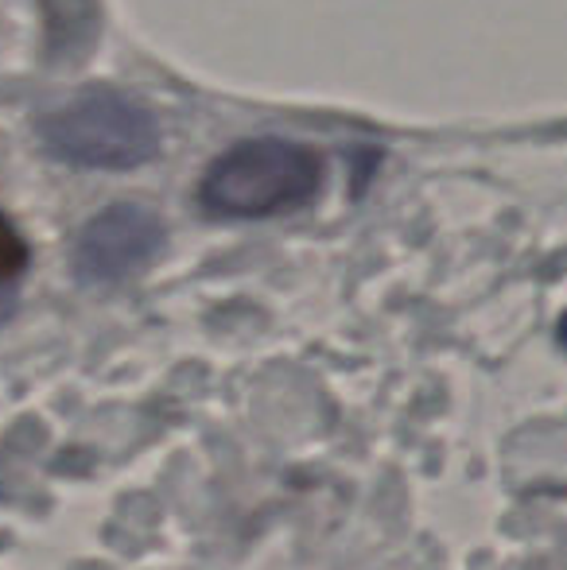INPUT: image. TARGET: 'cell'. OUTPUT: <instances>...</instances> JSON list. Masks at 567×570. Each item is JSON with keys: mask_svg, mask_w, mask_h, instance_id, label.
I'll return each mask as SVG.
<instances>
[{"mask_svg": "<svg viewBox=\"0 0 567 570\" xmlns=\"http://www.w3.org/2000/svg\"><path fill=\"white\" fill-rule=\"evenodd\" d=\"M39 140L55 159L90 171H129L159 151V125L148 106L121 94H86L39 117Z\"/></svg>", "mask_w": 567, "mask_h": 570, "instance_id": "cell-2", "label": "cell"}, {"mask_svg": "<svg viewBox=\"0 0 567 570\" xmlns=\"http://www.w3.org/2000/svg\"><path fill=\"white\" fill-rule=\"evenodd\" d=\"M323 187V156L307 144L261 136L229 148L198 183V203L218 218H273L307 206Z\"/></svg>", "mask_w": 567, "mask_h": 570, "instance_id": "cell-1", "label": "cell"}, {"mask_svg": "<svg viewBox=\"0 0 567 570\" xmlns=\"http://www.w3.org/2000/svg\"><path fill=\"white\" fill-rule=\"evenodd\" d=\"M16 311V292L12 287H4V279H0V323H8Z\"/></svg>", "mask_w": 567, "mask_h": 570, "instance_id": "cell-5", "label": "cell"}, {"mask_svg": "<svg viewBox=\"0 0 567 570\" xmlns=\"http://www.w3.org/2000/svg\"><path fill=\"white\" fill-rule=\"evenodd\" d=\"M28 268V245L23 237L16 233L12 222L0 214V279H12Z\"/></svg>", "mask_w": 567, "mask_h": 570, "instance_id": "cell-4", "label": "cell"}, {"mask_svg": "<svg viewBox=\"0 0 567 570\" xmlns=\"http://www.w3.org/2000/svg\"><path fill=\"white\" fill-rule=\"evenodd\" d=\"M556 334H560V345H567V315L560 318V331H556Z\"/></svg>", "mask_w": 567, "mask_h": 570, "instance_id": "cell-6", "label": "cell"}, {"mask_svg": "<svg viewBox=\"0 0 567 570\" xmlns=\"http://www.w3.org/2000/svg\"><path fill=\"white\" fill-rule=\"evenodd\" d=\"M164 245V226L137 203H117L86 222L75 240V276L82 284H117L140 272Z\"/></svg>", "mask_w": 567, "mask_h": 570, "instance_id": "cell-3", "label": "cell"}]
</instances>
